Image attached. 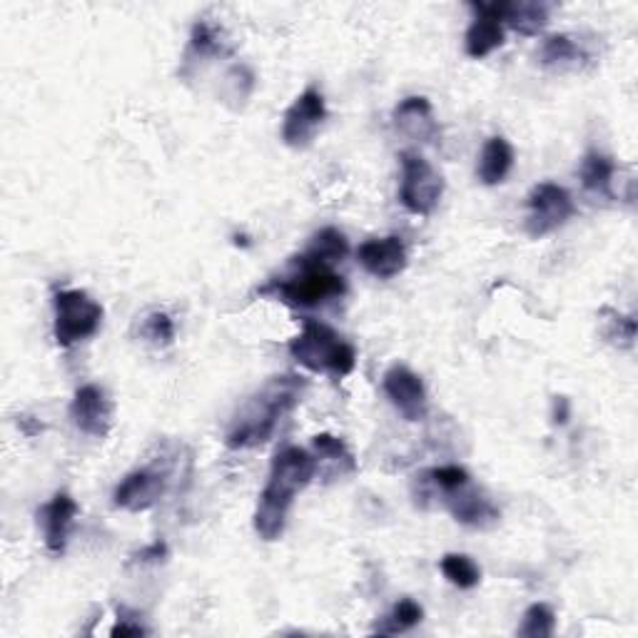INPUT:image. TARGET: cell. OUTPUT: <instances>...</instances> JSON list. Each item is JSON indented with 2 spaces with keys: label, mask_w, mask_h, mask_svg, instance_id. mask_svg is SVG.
<instances>
[{
  "label": "cell",
  "mask_w": 638,
  "mask_h": 638,
  "mask_svg": "<svg viewBox=\"0 0 638 638\" xmlns=\"http://www.w3.org/2000/svg\"><path fill=\"white\" fill-rule=\"evenodd\" d=\"M317 476V459L299 447L279 449L272 459L265 490L255 509V531L260 539L277 541L285 534L289 509L295 496L305 492Z\"/></svg>",
  "instance_id": "6da1fadb"
},
{
  "label": "cell",
  "mask_w": 638,
  "mask_h": 638,
  "mask_svg": "<svg viewBox=\"0 0 638 638\" xmlns=\"http://www.w3.org/2000/svg\"><path fill=\"white\" fill-rule=\"evenodd\" d=\"M307 382L297 374H283L272 377L255 397H250L245 407L238 411L228 431L224 444L230 449H255L270 442L275 435L277 421L289 415L302 399Z\"/></svg>",
  "instance_id": "7a4b0ae2"
},
{
  "label": "cell",
  "mask_w": 638,
  "mask_h": 638,
  "mask_svg": "<svg viewBox=\"0 0 638 638\" xmlns=\"http://www.w3.org/2000/svg\"><path fill=\"white\" fill-rule=\"evenodd\" d=\"M289 354L312 372H324L342 380L354 372L356 352L350 342H344L332 327L317 319H305L302 332L289 342Z\"/></svg>",
  "instance_id": "3957f363"
},
{
  "label": "cell",
  "mask_w": 638,
  "mask_h": 638,
  "mask_svg": "<svg viewBox=\"0 0 638 638\" xmlns=\"http://www.w3.org/2000/svg\"><path fill=\"white\" fill-rule=\"evenodd\" d=\"M297 272L285 279H275L262 293H272L289 307H317L342 297L346 283L332 267L317 265L305 257H297Z\"/></svg>",
  "instance_id": "277c9868"
},
{
  "label": "cell",
  "mask_w": 638,
  "mask_h": 638,
  "mask_svg": "<svg viewBox=\"0 0 638 638\" xmlns=\"http://www.w3.org/2000/svg\"><path fill=\"white\" fill-rule=\"evenodd\" d=\"M53 334L61 346L90 340L102 324V307L82 289H61L53 295Z\"/></svg>",
  "instance_id": "5b68a950"
},
{
  "label": "cell",
  "mask_w": 638,
  "mask_h": 638,
  "mask_svg": "<svg viewBox=\"0 0 638 638\" xmlns=\"http://www.w3.org/2000/svg\"><path fill=\"white\" fill-rule=\"evenodd\" d=\"M402 160V185H399V200L411 215H421L427 218L437 210L439 200L444 195V180L429 160L421 157L419 153L399 155Z\"/></svg>",
  "instance_id": "8992f818"
},
{
  "label": "cell",
  "mask_w": 638,
  "mask_h": 638,
  "mask_svg": "<svg viewBox=\"0 0 638 638\" xmlns=\"http://www.w3.org/2000/svg\"><path fill=\"white\" fill-rule=\"evenodd\" d=\"M527 232L531 238H547L574 218L576 205L566 187L557 183H539L527 197Z\"/></svg>",
  "instance_id": "52a82bcc"
},
{
  "label": "cell",
  "mask_w": 638,
  "mask_h": 638,
  "mask_svg": "<svg viewBox=\"0 0 638 638\" xmlns=\"http://www.w3.org/2000/svg\"><path fill=\"white\" fill-rule=\"evenodd\" d=\"M324 120H327L324 96L317 88H307L285 112L283 120L285 145L295 150L307 147L315 140L317 130L324 125Z\"/></svg>",
  "instance_id": "ba28073f"
},
{
  "label": "cell",
  "mask_w": 638,
  "mask_h": 638,
  "mask_svg": "<svg viewBox=\"0 0 638 638\" xmlns=\"http://www.w3.org/2000/svg\"><path fill=\"white\" fill-rule=\"evenodd\" d=\"M384 394L407 421H421L429 411L427 387L419 374L411 372L405 364H394L392 370L384 372L382 380Z\"/></svg>",
  "instance_id": "9c48e42d"
},
{
  "label": "cell",
  "mask_w": 638,
  "mask_h": 638,
  "mask_svg": "<svg viewBox=\"0 0 638 638\" xmlns=\"http://www.w3.org/2000/svg\"><path fill=\"white\" fill-rule=\"evenodd\" d=\"M70 419L82 435L106 439L112 425V402L98 384H86L70 402Z\"/></svg>",
  "instance_id": "30bf717a"
},
{
  "label": "cell",
  "mask_w": 638,
  "mask_h": 638,
  "mask_svg": "<svg viewBox=\"0 0 638 638\" xmlns=\"http://www.w3.org/2000/svg\"><path fill=\"white\" fill-rule=\"evenodd\" d=\"M167 479L165 474L155 472V469H138V472H130L123 482L116 486L112 492V504L118 509L125 512H147L160 502V496L165 494Z\"/></svg>",
  "instance_id": "8fae6325"
},
{
  "label": "cell",
  "mask_w": 638,
  "mask_h": 638,
  "mask_svg": "<svg viewBox=\"0 0 638 638\" xmlns=\"http://www.w3.org/2000/svg\"><path fill=\"white\" fill-rule=\"evenodd\" d=\"M356 262L364 272L377 279H392L407 270V248L397 234L362 242L356 250Z\"/></svg>",
  "instance_id": "7c38bea8"
},
{
  "label": "cell",
  "mask_w": 638,
  "mask_h": 638,
  "mask_svg": "<svg viewBox=\"0 0 638 638\" xmlns=\"http://www.w3.org/2000/svg\"><path fill=\"white\" fill-rule=\"evenodd\" d=\"M75 516H78V504H75V499L68 492H58L41 512H37V521H41V527H43L45 547H48V551L55 553V557H61L65 547H68V537H70Z\"/></svg>",
  "instance_id": "4fadbf2b"
},
{
  "label": "cell",
  "mask_w": 638,
  "mask_h": 638,
  "mask_svg": "<svg viewBox=\"0 0 638 638\" xmlns=\"http://www.w3.org/2000/svg\"><path fill=\"white\" fill-rule=\"evenodd\" d=\"M394 128L399 130L402 135H407L411 140H419V143H431L439 135V123L435 120V112L427 98L411 96L399 102L392 112Z\"/></svg>",
  "instance_id": "5bb4252c"
},
{
  "label": "cell",
  "mask_w": 638,
  "mask_h": 638,
  "mask_svg": "<svg viewBox=\"0 0 638 638\" xmlns=\"http://www.w3.org/2000/svg\"><path fill=\"white\" fill-rule=\"evenodd\" d=\"M484 8L499 18L504 25L524 35H537L549 23V6L534 3V0H514V3L512 0H494V3H484Z\"/></svg>",
  "instance_id": "9a60e30c"
},
{
  "label": "cell",
  "mask_w": 638,
  "mask_h": 638,
  "mask_svg": "<svg viewBox=\"0 0 638 638\" xmlns=\"http://www.w3.org/2000/svg\"><path fill=\"white\" fill-rule=\"evenodd\" d=\"M469 6H472L476 18H474V23L469 25L466 37H464L466 55L474 61H482L504 45V23L499 21V18L486 11L484 3H469Z\"/></svg>",
  "instance_id": "2e32d148"
},
{
  "label": "cell",
  "mask_w": 638,
  "mask_h": 638,
  "mask_svg": "<svg viewBox=\"0 0 638 638\" xmlns=\"http://www.w3.org/2000/svg\"><path fill=\"white\" fill-rule=\"evenodd\" d=\"M447 506L457 521L466 524V527L474 529H490L499 521V509L482 496L479 492H469V486L454 492L452 496H447Z\"/></svg>",
  "instance_id": "e0dca14e"
},
{
  "label": "cell",
  "mask_w": 638,
  "mask_h": 638,
  "mask_svg": "<svg viewBox=\"0 0 638 638\" xmlns=\"http://www.w3.org/2000/svg\"><path fill=\"white\" fill-rule=\"evenodd\" d=\"M514 167V147L502 135L490 138L479 155L476 175L484 185H502Z\"/></svg>",
  "instance_id": "ac0fdd59"
},
{
  "label": "cell",
  "mask_w": 638,
  "mask_h": 638,
  "mask_svg": "<svg viewBox=\"0 0 638 638\" xmlns=\"http://www.w3.org/2000/svg\"><path fill=\"white\" fill-rule=\"evenodd\" d=\"M614 175H616V163L612 155H604L598 153V150H591V153L584 155L581 160V185H584V190L591 195H598V197H614Z\"/></svg>",
  "instance_id": "d6986e66"
},
{
  "label": "cell",
  "mask_w": 638,
  "mask_h": 638,
  "mask_svg": "<svg viewBox=\"0 0 638 638\" xmlns=\"http://www.w3.org/2000/svg\"><path fill=\"white\" fill-rule=\"evenodd\" d=\"M315 452H317V472H324V476H344L352 474L356 464L350 449L332 435H317L315 437Z\"/></svg>",
  "instance_id": "ffe728a7"
},
{
  "label": "cell",
  "mask_w": 638,
  "mask_h": 638,
  "mask_svg": "<svg viewBox=\"0 0 638 638\" xmlns=\"http://www.w3.org/2000/svg\"><path fill=\"white\" fill-rule=\"evenodd\" d=\"M346 252H350V242H346L344 232H340L337 228H324L309 240V248L302 257L309 262H317V265L332 267L334 262L346 257Z\"/></svg>",
  "instance_id": "44dd1931"
},
{
  "label": "cell",
  "mask_w": 638,
  "mask_h": 638,
  "mask_svg": "<svg viewBox=\"0 0 638 638\" xmlns=\"http://www.w3.org/2000/svg\"><path fill=\"white\" fill-rule=\"evenodd\" d=\"M581 61H586L584 51H581L574 37L566 33L551 35L547 37V43L541 45V63L547 65V68H557V70L579 68Z\"/></svg>",
  "instance_id": "7402d4cb"
},
{
  "label": "cell",
  "mask_w": 638,
  "mask_h": 638,
  "mask_svg": "<svg viewBox=\"0 0 638 638\" xmlns=\"http://www.w3.org/2000/svg\"><path fill=\"white\" fill-rule=\"evenodd\" d=\"M421 618H425V608H421L415 598H399V602L392 606V612L384 618H380V624L374 626V634H382V636L405 634V631H411L415 626H419Z\"/></svg>",
  "instance_id": "603a6c76"
},
{
  "label": "cell",
  "mask_w": 638,
  "mask_h": 638,
  "mask_svg": "<svg viewBox=\"0 0 638 638\" xmlns=\"http://www.w3.org/2000/svg\"><path fill=\"white\" fill-rule=\"evenodd\" d=\"M439 569H442V574L449 584H454L457 588H464V591L479 586V581H482V569H479L474 564V559H469L466 553H447Z\"/></svg>",
  "instance_id": "cb8c5ba5"
},
{
  "label": "cell",
  "mask_w": 638,
  "mask_h": 638,
  "mask_svg": "<svg viewBox=\"0 0 638 638\" xmlns=\"http://www.w3.org/2000/svg\"><path fill=\"white\" fill-rule=\"evenodd\" d=\"M224 51L222 33L212 23H197L190 35V48H187V58H210Z\"/></svg>",
  "instance_id": "d4e9b609"
},
{
  "label": "cell",
  "mask_w": 638,
  "mask_h": 638,
  "mask_svg": "<svg viewBox=\"0 0 638 638\" xmlns=\"http://www.w3.org/2000/svg\"><path fill=\"white\" fill-rule=\"evenodd\" d=\"M602 315L608 317L604 322L606 327V340H612L618 350H631L634 342H636V319L631 315H622L616 312L612 307H604Z\"/></svg>",
  "instance_id": "484cf974"
},
{
  "label": "cell",
  "mask_w": 638,
  "mask_h": 638,
  "mask_svg": "<svg viewBox=\"0 0 638 638\" xmlns=\"http://www.w3.org/2000/svg\"><path fill=\"white\" fill-rule=\"evenodd\" d=\"M553 628H557V616H553L551 608L547 604H534L524 614V622L516 634L527 638H549L553 636Z\"/></svg>",
  "instance_id": "4316f807"
},
{
  "label": "cell",
  "mask_w": 638,
  "mask_h": 638,
  "mask_svg": "<svg viewBox=\"0 0 638 638\" xmlns=\"http://www.w3.org/2000/svg\"><path fill=\"white\" fill-rule=\"evenodd\" d=\"M143 337L155 346H170L175 340V322L170 319V315L165 312L147 315L143 322Z\"/></svg>",
  "instance_id": "83f0119b"
},
{
  "label": "cell",
  "mask_w": 638,
  "mask_h": 638,
  "mask_svg": "<svg viewBox=\"0 0 638 638\" xmlns=\"http://www.w3.org/2000/svg\"><path fill=\"white\" fill-rule=\"evenodd\" d=\"M427 479L431 482V486H437V490H442L444 496H452L454 492L464 490L469 486V472L462 466H439V469H431L427 472Z\"/></svg>",
  "instance_id": "f1b7e54d"
},
{
  "label": "cell",
  "mask_w": 638,
  "mask_h": 638,
  "mask_svg": "<svg viewBox=\"0 0 638 638\" xmlns=\"http://www.w3.org/2000/svg\"><path fill=\"white\" fill-rule=\"evenodd\" d=\"M110 636L112 638H128V636H147V628H143L140 624H135V622H130V618H125V616H120L118 618V624L112 626V631H110Z\"/></svg>",
  "instance_id": "f546056e"
},
{
  "label": "cell",
  "mask_w": 638,
  "mask_h": 638,
  "mask_svg": "<svg viewBox=\"0 0 638 638\" xmlns=\"http://www.w3.org/2000/svg\"><path fill=\"white\" fill-rule=\"evenodd\" d=\"M165 553H167V547H165V543H163V541H155L153 547H147V549L140 551L135 559H138V561H160V559L165 557Z\"/></svg>",
  "instance_id": "4dcf8cb0"
},
{
  "label": "cell",
  "mask_w": 638,
  "mask_h": 638,
  "mask_svg": "<svg viewBox=\"0 0 638 638\" xmlns=\"http://www.w3.org/2000/svg\"><path fill=\"white\" fill-rule=\"evenodd\" d=\"M553 421H557V425H566L569 421V399L566 397L553 399Z\"/></svg>",
  "instance_id": "1f68e13d"
}]
</instances>
